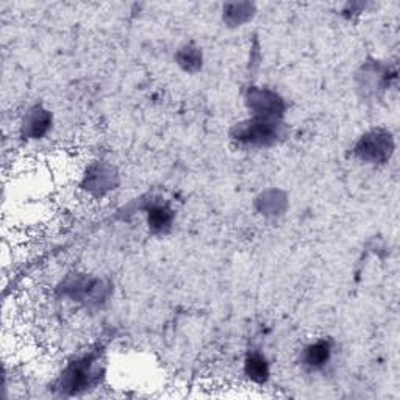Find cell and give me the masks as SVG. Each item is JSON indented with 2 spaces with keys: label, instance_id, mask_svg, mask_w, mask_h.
<instances>
[{
  "label": "cell",
  "instance_id": "obj_1",
  "mask_svg": "<svg viewBox=\"0 0 400 400\" xmlns=\"http://www.w3.org/2000/svg\"><path fill=\"white\" fill-rule=\"evenodd\" d=\"M236 140L254 145L272 144L279 136V125L267 118L246 120L236 127Z\"/></svg>",
  "mask_w": 400,
  "mask_h": 400
},
{
  "label": "cell",
  "instance_id": "obj_2",
  "mask_svg": "<svg viewBox=\"0 0 400 400\" xmlns=\"http://www.w3.org/2000/svg\"><path fill=\"white\" fill-rule=\"evenodd\" d=\"M357 152L360 153V157L369 161H381L389 157L391 152V143L389 136L380 135V133H372L366 136L358 144Z\"/></svg>",
  "mask_w": 400,
  "mask_h": 400
},
{
  "label": "cell",
  "instance_id": "obj_3",
  "mask_svg": "<svg viewBox=\"0 0 400 400\" xmlns=\"http://www.w3.org/2000/svg\"><path fill=\"white\" fill-rule=\"evenodd\" d=\"M91 364L85 361H78L68 367V371L63 374V383L66 385V389H71L72 393H77L78 389H86V386L91 383L94 375Z\"/></svg>",
  "mask_w": 400,
  "mask_h": 400
},
{
  "label": "cell",
  "instance_id": "obj_4",
  "mask_svg": "<svg viewBox=\"0 0 400 400\" xmlns=\"http://www.w3.org/2000/svg\"><path fill=\"white\" fill-rule=\"evenodd\" d=\"M332 357V347L327 341H317L304 350L302 361L309 369H321L329 363Z\"/></svg>",
  "mask_w": 400,
  "mask_h": 400
},
{
  "label": "cell",
  "instance_id": "obj_5",
  "mask_svg": "<svg viewBox=\"0 0 400 400\" xmlns=\"http://www.w3.org/2000/svg\"><path fill=\"white\" fill-rule=\"evenodd\" d=\"M246 374L254 381H265L269 375L267 361L261 355H250L246 360Z\"/></svg>",
  "mask_w": 400,
  "mask_h": 400
},
{
  "label": "cell",
  "instance_id": "obj_6",
  "mask_svg": "<svg viewBox=\"0 0 400 400\" xmlns=\"http://www.w3.org/2000/svg\"><path fill=\"white\" fill-rule=\"evenodd\" d=\"M170 219H173V216H170V211L168 208H155L152 210V213L149 215V225L153 228V230H165L166 227H169L170 224Z\"/></svg>",
  "mask_w": 400,
  "mask_h": 400
},
{
  "label": "cell",
  "instance_id": "obj_7",
  "mask_svg": "<svg viewBox=\"0 0 400 400\" xmlns=\"http://www.w3.org/2000/svg\"><path fill=\"white\" fill-rule=\"evenodd\" d=\"M41 124L47 125V124H48V120H47V119H44L43 114H39L38 118H36V114H35V116H31V118L29 119L27 128H30V130H31V135H34V136H39V135L43 133L44 130H46V127H43Z\"/></svg>",
  "mask_w": 400,
  "mask_h": 400
}]
</instances>
